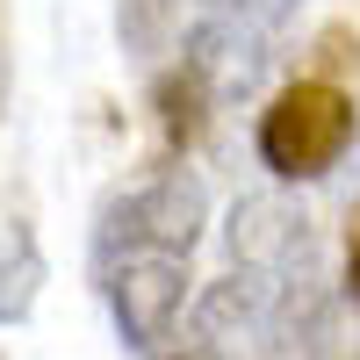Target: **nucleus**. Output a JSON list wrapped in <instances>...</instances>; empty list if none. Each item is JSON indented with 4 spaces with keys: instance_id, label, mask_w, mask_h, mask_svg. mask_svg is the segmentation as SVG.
I'll use <instances>...</instances> for the list:
<instances>
[{
    "instance_id": "f257e3e1",
    "label": "nucleus",
    "mask_w": 360,
    "mask_h": 360,
    "mask_svg": "<svg viewBox=\"0 0 360 360\" xmlns=\"http://www.w3.org/2000/svg\"><path fill=\"white\" fill-rule=\"evenodd\" d=\"M295 8L303 0H195L180 29V65L209 86V101H245L274 72Z\"/></svg>"
},
{
    "instance_id": "f03ea898",
    "label": "nucleus",
    "mask_w": 360,
    "mask_h": 360,
    "mask_svg": "<svg viewBox=\"0 0 360 360\" xmlns=\"http://www.w3.org/2000/svg\"><path fill=\"white\" fill-rule=\"evenodd\" d=\"M353 130H360V115H353L346 86H332V79H295L259 115V159H266L274 180H317V173H332L346 159Z\"/></svg>"
},
{
    "instance_id": "7ed1b4c3",
    "label": "nucleus",
    "mask_w": 360,
    "mask_h": 360,
    "mask_svg": "<svg viewBox=\"0 0 360 360\" xmlns=\"http://www.w3.org/2000/svg\"><path fill=\"white\" fill-rule=\"evenodd\" d=\"M101 281L123 346L159 360L180 332V310H188V252H108Z\"/></svg>"
},
{
    "instance_id": "20e7f679",
    "label": "nucleus",
    "mask_w": 360,
    "mask_h": 360,
    "mask_svg": "<svg viewBox=\"0 0 360 360\" xmlns=\"http://www.w3.org/2000/svg\"><path fill=\"white\" fill-rule=\"evenodd\" d=\"M202 217H209L202 180H195L188 166H166V173H152L144 188H130L123 202L108 209V224H101V259H108V252H195Z\"/></svg>"
},
{
    "instance_id": "39448f33",
    "label": "nucleus",
    "mask_w": 360,
    "mask_h": 360,
    "mask_svg": "<svg viewBox=\"0 0 360 360\" xmlns=\"http://www.w3.org/2000/svg\"><path fill=\"white\" fill-rule=\"evenodd\" d=\"M195 0H115V29H123V51L130 58H166L188 29Z\"/></svg>"
},
{
    "instance_id": "423d86ee",
    "label": "nucleus",
    "mask_w": 360,
    "mask_h": 360,
    "mask_svg": "<svg viewBox=\"0 0 360 360\" xmlns=\"http://www.w3.org/2000/svg\"><path fill=\"white\" fill-rule=\"evenodd\" d=\"M37 281H44V252H37V238H29V224H15L8 231V252H0V324H22L29 317Z\"/></svg>"
},
{
    "instance_id": "0eeeda50",
    "label": "nucleus",
    "mask_w": 360,
    "mask_h": 360,
    "mask_svg": "<svg viewBox=\"0 0 360 360\" xmlns=\"http://www.w3.org/2000/svg\"><path fill=\"white\" fill-rule=\"evenodd\" d=\"M346 295L360 303V209L346 217Z\"/></svg>"
}]
</instances>
